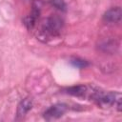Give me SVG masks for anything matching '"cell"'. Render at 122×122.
<instances>
[{"label":"cell","instance_id":"obj_5","mask_svg":"<svg viewBox=\"0 0 122 122\" xmlns=\"http://www.w3.org/2000/svg\"><path fill=\"white\" fill-rule=\"evenodd\" d=\"M39 12H40L39 9H38L37 7H35V6H33V8H32V10H31V12H30L27 17H25V19H24V24L26 25V27H27L29 30L31 29V28L34 26V24H35V22H36V19H37L38 16H39Z\"/></svg>","mask_w":122,"mask_h":122},{"label":"cell","instance_id":"obj_1","mask_svg":"<svg viewBox=\"0 0 122 122\" xmlns=\"http://www.w3.org/2000/svg\"><path fill=\"white\" fill-rule=\"evenodd\" d=\"M92 99L101 107L109 108L111 106H114L117 108L118 112L121 111V94H120V92H103L98 90Z\"/></svg>","mask_w":122,"mask_h":122},{"label":"cell","instance_id":"obj_8","mask_svg":"<svg viewBox=\"0 0 122 122\" xmlns=\"http://www.w3.org/2000/svg\"><path fill=\"white\" fill-rule=\"evenodd\" d=\"M50 1H51V4L54 8H56L60 10H66L67 6H66V3L63 0H50Z\"/></svg>","mask_w":122,"mask_h":122},{"label":"cell","instance_id":"obj_2","mask_svg":"<svg viewBox=\"0 0 122 122\" xmlns=\"http://www.w3.org/2000/svg\"><path fill=\"white\" fill-rule=\"evenodd\" d=\"M63 26V21L57 16L49 17L43 26V31L49 35H56L61 31Z\"/></svg>","mask_w":122,"mask_h":122},{"label":"cell","instance_id":"obj_7","mask_svg":"<svg viewBox=\"0 0 122 122\" xmlns=\"http://www.w3.org/2000/svg\"><path fill=\"white\" fill-rule=\"evenodd\" d=\"M71 63L76 67V68H79V69H83V68H86L89 66V63L88 61L84 60V59H81V58H72L71 60Z\"/></svg>","mask_w":122,"mask_h":122},{"label":"cell","instance_id":"obj_6","mask_svg":"<svg viewBox=\"0 0 122 122\" xmlns=\"http://www.w3.org/2000/svg\"><path fill=\"white\" fill-rule=\"evenodd\" d=\"M32 107V100L30 98H25L22 100L18 106L17 110V115L18 116H24Z\"/></svg>","mask_w":122,"mask_h":122},{"label":"cell","instance_id":"obj_4","mask_svg":"<svg viewBox=\"0 0 122 122\" xmlns=\"http://www.w3.org/2000/svg\"><path fill=\"white\" fill-rule=\"evenodd\" d=\"M121 16H122V11L120 7H114L108 10L104 13L103 20L107 23H119L121 21Z\"/></svg>","mask_w":122,"mask_h":122},{"label":"cell","instance_id":"obj_3","mask_svg":"<svg viewBox=\"0 0 122 122\" xmlns=\"http://www.w3.org/2000/svg\"><path fill=\"white\" fill-rule=\"evenodd\" d=\"M67 111V106L65 104H55L50 107L44 113V117L47 120L56 119L61 117Z\"/></svg>","mask_w":122,"mask_h":122},{"label":"cell","instance_id":"obj_9","mask_svg":"<svg viewBox=\"0 0 122 122\" xmlns=\"http://www.w3.org/2000/svg\"><path fill=\"white\" fill-rule=\"evenodd\" d=\"M115 47H116L115 44H114L113 42H110V41L104 42V43H102L101 46H100V48H101L103 51H107V52H110L111 51H113V50L115 49Z\"/></svg>","mask_w":122,"mask_h":122}]
</instances>
